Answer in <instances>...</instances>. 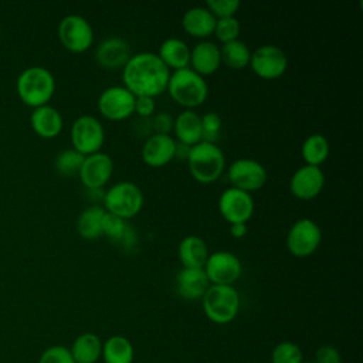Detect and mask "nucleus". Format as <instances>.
<instances>
[{
	"label": "nucleus",
	"mask_w": 363,
	"mask_h": 363,
	"mask_svg": "<svg viewBox=\"0 0 363 363\" xmlns=\"http://www.w3.org/2000/svg\"><path fill=\"white\" fill-rule=\"evenodd\" d=\"M170 69L163 64L156 52L140 51L132 54L123 65V85L135 95L155 98L166 91Z\"/></svg>",
	"instance_id": "nucleus-1"
},
{
	"label": "nucleus",
	"mask_w": 363,
	"mask_h": 363,
	"mask_svg": "<svg viewBox=\"0 0 363 363\" xmlns=\"http://www.w3.org/2000/svg\"><path fill=\"white\" fill-rule=\"evenodd\" d=\"M55 91V79L50 69L40 65L26 68L17 78L20 99L33 108L47 105Z\"/></svg>",
	"instance_id": "nucleus-2"
},
{
	"label": "nucleus",
	"mask_w": 363,
	"mask_h": 363,
	"mask_svg": "<svg viewBox=\"0 0 363 363\" xmlns=\"http://www.w3.org/2000/svg\"><path fill=\"white\" fill-rule=\"evenodd\" d=\"M166 89L170 96L182 106H186V109H193L194 106L201 105L208 95V86L204 77L190 67L172 71Z\"/></svg>",
	"instance_id": "nucleus-3"
},
{
	"label": "nucleus",
	"mask_w": 363,
	"mask_h": 363,
	"mask_svg": "<svg viewBox=\"0 0 363 363\" xmlns=\"http://www.w3.org/2000/svg\"><path fill=\"white\" fill-rule=\"evenodd\" d=\"M187 164L197 182L211 183L221 176L225 167V156L217 143L200 140L190 147Z\"/></svg>",
	"instance_id": "nucleus-4"
},
{
	"label": "nucleus",
	"mask_w": 363,
	"mask_h": 363,
	"mask_svg": "<svg viewBox=\"0 0 363 363\" xmlns=\"http://www.w3.org/2000/svg\"><path fill=\"white\" fill-rule=\"evenodd\" d=\"M201 302L206 316L217 325L230 323L240 311V295L233 285H210Z\"/></svg>",
	"instance_id": "nucleus-5"
},
{
	"label": "nucleus",
	"mask_w": 363,
	"mask_h": 363,
	"mask_svg": "<svg viewBox=\"0 0 363 363\" xmlns=\"http://www.w3.org/2000/svg\"><path fill=\"white\" fill-rule=\"evenodd\" d=\"M104 208L123 220L135 217L143 206V193L138 184L129 180L113 183L104 194Z\"/></svg>",
	"instance_id": "nucleus-6"
},
{
	"label": "nucleus",
	"mask_w": 363,
	"mask_h": 363,
	"mask_svg": "<svg viewBox=\"0 0 363 363\" xmlns=\"http://www.w3.org/2000/svg\"><path fill=\"white\" fill-rule=\"evenodd\" d=\"M72 147L84 156L99 152L105 142V129L94 115H79L71 125Z\"/></svg>",
	"instance_id": "nucleus-7"
},
{
	"label": "nucleus",
	"mask_w": 363,
	"mask_h": 363,
	"mask_svg": "<svg viewBox=\"0 0 363 363\" xmlns=\"http://www.w3.org/2000/svg\"><path fill=\"white\" fill-rule=\"evenodd\" d=\"M322 241L319 224L308 217L298 218L288 230L286 247L295 257H308L313 254Z\"/></svg>",
	"instance_id": "nucleus-8"
},
{
	"label": "nucleus",
	"mask_w": 363,
	"mask_h": 363,
	"mask_svg": "<svg viewBox=\"0 0 363 363\" xmlns=\"http://www.w3.org/2000/svg\"><path fill=\"white\" fill-rule=\"evenodd\" d=\"M58 38L67 50L82 52L92 45L94 30L85 17L79 14H68L58 24Z\"/></svg>",
	"instance_id": "nucleus-9"
},
{
	"label": "nucleus",
	"mask_w": 363,
	"mask_h": 363,
	"mask_svg": "<svg viewBox=\"0 0 363 363\" xmlns=\"http://www.w3.org/2000/svg\"><path fill=\"white\" fill-rule=\"evenodd\" d=\"M227 176L233 187L248 193L261 189L268 177L264 164L252 157L233 160L227 169Z\"/></svg>",
	"instance_id": "nucleus-10"
},
{
	"label": "nucleus",
	"mask_w": 363,
	"mask_h": 363,
	"mask_svg": "<svg viewBox=\"0 0 363 363\" xmlns=\"http://www.w3.org/2000/svg\"><path fill=\"white\" fill-rule=\"evenodd\" d=\"M136 96L125 85L105 88L96 101L98 111L111 121H122L135 112Z\"/></svg>",
	"instance_id": "nucleus-11"
},
{
	"label": "nucleus",
	"mask_w": 363,
	"mask_h": 363,
	"mask_svg": "<svg viewBox=\"0 0 363 363\" xmlns=\"http://www.w3.org/2000/svg\"><path fill=\"white\" fill-rule=\"evenodd\" d=\"M203 269L211 285H233L242 272V264L234 252L220 250L208 254Z\"/></svg>",
	"instance_id": "nucleus-12"
},
{
	"label": "nucleus",
	"mask_w": 363,
	"mask_h": 363,
	"mask_svg": "<svg viewBox=\"0 0 363 363\" xmlns=\"http://www.w3.org/2000/svg\"><path fill=\"white\" fill-rule=\"evenodd\" d=\"M248 65L258 77L274 79L286 71L288 57L281 47L274 44H264L251 51Z\"/></svg>",
	"instance_id": "nucleus-13"
},
{
	"label": "nucleus",
	"mask_w": 363,
	"mask_h": 363,
	"mask_svg": "<svg viewBox=\"0 0 363 363\" xmlns=\"http://www.w3.org/2000/svg\"><path fill=\"white\" fill-rule=\"evenodd\" d=\"M218 210L230 224L247 223L254 213V199L248 191L230 186L218 197Z\"/></svg>",
	"instance_id": "nucleus-14"
},
{
	"label": "nucleus",
	"mask_w": 363,
	"mask_h": 363,
	"mask_svg": "<svg viewBox=\"0 0 363 363\" xmlns=\"http://www.w3.org/2000/svg\"><path fill=\"white\" fill-rule=\"evenodd\" d=\"M113 173L112 157L99 150L84 157L82 166L79 169V179L85 189H99L104 187Z\"/></svg>",
	"instance_id": "nucleus-15"
},
{
	"label": "nucleus",
	"mask_w": 363,
	"mask_h": 363,
	"mask_svg": "<svg viewBox=\"0 0 363 363\" xmlns=\"http://www.w3.org/2000/svg\"><path fill=\"white\" fill-rule=\"evenodd\" d=\"M323 184L325 174L320 166L302 164L292 173L289 179L291 193L301 200H309L316 197L322 191Z\"/></svg>",
	"instance_id": "nucleus-16"
},
{
	"label": "nucleus",
	"mask_w": 363,
	"mask_h": 363,
	"mask_svg": "<svg viewBox=\"0 0 363 363\" xmlns=\"http://www.w3.org/2000/svg\"><path fill=\"white\" fill-rule=\"evenodd\" d=\"M176 139L166 133H152L143 142L140 156L142 160L153 167L167 164L174 159Z\"/></svg>",
	"instance_id": "nucleus-17"
},
{
	"label": "nucleus",
	"mask_w": 363,
	"mask_h": 363,
	"mask_svg": "<svg viewBox=\"0 0 363 363\" xmlns=\"http://www.w3.org/2000/svg\"><path fill=\"white\" fill-rule=\"evenodd\" d=\"M130 55L132 52L129 43L118 35L104 38L95 48L96 62L108 69L123 67Z\"/></svg>",
	"instance_id": "nucleus-18"
},
{
	"label": "nucleus",
	"mask_w": 363,
	"mask_h": 363,
	"mask_svg": "<svg viewBox=\"0 0 363 363\" xmlns=\"http://www.w3.org/2000/svg\"><path fill=\"white\" fill-rule=\"evenodd\" d=\"M221 64L220 47L210 40L199 41L193 48H190V62L189 67L200 75H210L218 69Z\"/></svg>",
	"instance_id": "nucleus-19"
},
{
	"label": "nucleus",
	"mask_w": 363,
	"mask_h": 363,
	"mask_svg": "<svg viewBox=\"0 0 363 363\" xmlns=\"http://www.w3.org/2000/svg\"><path fill=\"white\" fill-rule=\"evenodd\" d=\"M210 285L203 268L183 267L176 275V289L184 299H201Z\"/></svg>",
	"instance_id": "nucleus-20"
},
{
	"label": "nucleus",
	"mask_w": 363,
	"mask_h": 363,
	"mask_svg": "<svg viewBox=\"0 0 363 363\" xmlns=\"http://www.w3.org/2000/svg\"><path fill=\"white\" fill-rule=\"evenodd\" d=\"M216 16L206 6H193L182 17V26L186 33L194 37H208L214 33Z\"/></svg>",
	"instance_id": "nucleus-21"
},
{
	"label": "nucleus",
	"mask_w": 363,
	"mask_h": 363,
	"mask_svg": "<svg viewBox=\"0 0 363 363\" xmlns=\"http://www.w3.org/2000/svg\"><path fill=\"white\" fill-rule=\"evenodd\" d=\"M34 132L45 139L55 138L62 129V116L60 111L51 105H43L34 108L30 116Z\"/></svg>",
	"instance_id": "nucleus-22"
},
{
	"label": "nucleus",
	"mask_w": 363,
	"mask_h": 363,
	"mask_svg": "<svg viewBox=\"0 0 363 363\" xmlns=\"http://www.w3.org/2000/svg\"><path fill=\"white\" fill-rule=\"evenodd\" d=\"M208 247L206 241L194 234L182 238L177 247V255L186 268H203L208 258Z\"/></svg>",
	"instance_id": "nucleus-23"
},
{
	"label": "nucleus",
	"mask_w": 363,
	"mask_h": 363,
	"mask_svg": "<svg viewBox=\"0 0 363 363\" xmlns=\"http://www.w3.org/2000/svg\"><path fill=\"white\" fill-rule=\"evenodd\" d=\"M157 57L170 69H180L189 67L190 62V47L179 37H167L159 45Z\"/></svg>",
	"instance_id": "nucleus-24"
},
{
	"label": "nucleus",
	"mask_w": 363,
	"mask_h": 363,
	"mask_svg": "<svg viewBox=\"0 0 363 363\" xmlns=\"http://www.w3.org/2000/svg\"><path fill=\"white\" fill-rule=\"evenodd\" d=\"M173 130L177 142L189 146L196 145L201 140V119L200 115L193 109L182 111L173 121Z\"/></svg>",
	"instance_id": "nucleus-25"
},
{
	"label": "nucleus",
	"mask_w": 363,
	"mask_h": 363,
	"mask_svg": "<svg viewBox=\"0 0 363 363\" xmlns=\"http://www.w3.org/2000/svg\"><path fill=\"white\" fill-rule=\"evenodd\" d=\"M69 352L75 363H96L102 354V340L92 332H84L75 337Z\"/></svg>",
	"instance_id": "nucleus-26"
},
{
	"label": "nucleus",
	"mask_w": 363,
	"mask_h": 363,
	"mask_svg": "<svg viewBox=\"0 0 363 363\" xmlns=\"http://www.w3.org/2000/svg\"><path fill=\"white\" fill-rule=\"evenodd\" d=\"M101 357L105 363H133L135 349L128 337L113 335L102 343Z\"/></svg>",
	"instance_id": "nucleus-27"
},
{
	"label": "nucleus",
	"mask_w": 363,
	"mask_h": 363,
	"mask_svg": "<svg viewBox=\"0 0 363 363\" xmlns=\"http://www.w3.org/2000/svg\"><path fill=\"white\" fill-rule=\"evenodd\" d=\"M105 208L98 204L84 208L77 218V231L85 240H96L102 235V218Z\"/></svg>",
	"instance_id": "nucleus-28"
},
{
	"label": "nucleus",
	"mask_w": 363,
	"mask_h": 363,
	"mask_svg": "<svg viewBox=\"0 0 363 363\" xmlns=\"http://www.w3.org/2000/svg\"><path fill=\"white\" fill-rule=\"evenodd\" d=\"M102 235L108 237L113 242H119L122 245H129L135 242V233L128 224L126 220L108 213L105 210V216L102 218Z\"/></svg>",
	"instance_id": "nucleus-29"
},
{
	"label": "nucleus",
	"mask_w": 363,
	"mask_h": 363,
	"mask_svg": "<svg viewBox=\"0 0 363 363\" xmlns=\"http://www.w3.org/2000/svg\"><path fill=\"white\" fill-rule=\"evenodd\" d=\"M330 145L322 133H312L305 138L301 146V155L305 164L320 166L329 156Z\"/></svg>",
	"instance_id": "nucleus-30"
},
{
	"label": "nucleus",
	"mask_w": 363,
	"mask_h": 363,
	"mask_svg": "<svg viewBox=\"0 0 363 363\" xmlns=\"http://www.w3.org/2000/svg\"><path fill=\"white\" fill-rule=\"evenodd\" d=\"M220 57L221 62H224L228 68L242 69L250 64L251 50L242 40L237 38L221 44Z\"/></svg>",
	"instance_id": "nucleus-31"
},
{
	"label": "nucleus",
	"mask_w": 363,
	"mask_h": 363,
	"mask_svg": "<svg viewBox=\"0 0 363 363\" xmlns=\"http://www.w3.org/2000/svg\"><path fill=\"white\" fill-rule=\"evenodd\" d=\"M84 155L79 153L78 150H75L74 147L69 149H64L61 150L54 160V166L55 170L61 174V176H74L79 173V169L82 166L84 162Z\"/></svg>",
	"instance_id": "nucleus-32"
},
{
	"label": "nucleus",
	"mask_w": 363,
	"mask_h": 363,
	"mask_svg": "<svg viewBox=\"0 0 363 363\" xmlns=\"http://www.w3.org/2000/svg\"><path fill=\"white\" fill-rule=\"evenodd\" d=\"M302 360L303 354L301 347L291 340L277 343L271 353L272 363H301Z\"/></svg>",
	"instance_id": "nucleus-33"
},
{
	"label": "nucleus",
	"mask_w": 363,
	"mask_h": 363,
	"mask_svg": "<svg viewBox=\"0 0 363 363\" xmlns=\"http://www.w3.org/2000/svg\"><path fill=\"white\" fill-rule=\"evenodd\" d=\"M240 30H241L240 20L235 16H228V17L217 18L214 34L221 43H228L238 38Z\"/></svg>",
	"instance_id": "nucleus-34"
},
{
	"label": "nucleus",
	"mask_w": 363,
	"mask_h": 363,
	"mask_svg": "<svg viewBox=\"0 0 363 363\" xmlns=\"http://www.w3.org/2000/svg\"><path fill=\"white\" fill-rule=\"evenodd\" d=\"M200 119H201V140L216 143L221 133V126H223L221 116L214 111H208L203 116H200Z\"/></svg>",
	"instance_id": "nucleus-35"
},
{
	"label": "nucleus",
	"mask_w": 363,
	"mask_h": 363,
	"mask_svg": "<svg viewBox=\"0 0 363 363\" xmlns=\"http://www.w3.org/2000/svg\"><path fill=\"white\" fill-rule=\"evenodd\" d=\"M38 363H75L69 347L62 345H54L47 347L38 357Z\"/></svg>",
	"instance_id": "nucleus-36"
},
{
	"label": "nucleus",
	"mask_w": 363,
	"mask_h": 363,
	"mask_svg": "<svg viewBox=\"0 0 363 363\" xmlns=\"http://www.w3.org/2000/svg\"><path fill=\"white\" fill-rule=\"evenodd\" d=\"M238 0H207L206 7L216 16V18L220 17H228L235 16L237 10L240 9Z\"/></svg>",
	"instance_id": "nucleus-37"
},
{
	"label": "nucleus",
	"mask_w": 363,
	"mask_h": 363,
	"mask_svg": "<svg viewBox=\"0 0 363 363\" xmlns=\"http://www.w3.org/2000/svg\"><path fill=\"white\" fill-rule=\"evenodd\" d=\"M173 116L166 112H156L150 116V128L153 133H166L170 135V130L173 129Z\"/></svg>",
	"instance_id": "nucleus-38"
},
{
	"label": "nucleus",
	"mask_w": 363,
	"mask_h": 363,
	"mask_svg": "<svg viewBox=\"0 0 363 363\" xmlns=\"http://www.w3.org/2000/svg\"><path fill=\"white\" fill-rule=\"evenodd\" d=\"M313 363H342L340 352L332 345H322L315 352Z\"/></svg>",
	"instance_id": "nucleus-39"
},
{
	"label": "nucleus",
	"mask_w": 363,
	"mask_h": 363,
	"mask_svg": "<svg viewBox=\"0 0 363 363\" xmlns=\"http://www.w3.org/2000/svg\"><path fill=\"white\" fill-rule=\"evenodd\" d=\"M156 111V104L155 98L146 96V95H139L136 96L135 101V112L138 113L139 118H150Z\"/></svg>",
	"instance_id": "nucleus-40"
},
{
	"label": "nucleus",
	"mask_w": 363,
	"mask_h": 363,
	"mask_svg": "<svg viewBox=\"0 0 363 363\" xmlns=\"http://www.w3.org/2000/svg\"><path fill=\"white\" fill-rule=\"evenodd\" d=\"M247 233H248L247 223H234V224H230V234H231L234 238H242Z\"/></svg>",
	"instance_id": "nucleus-41"
},
{
	"label": "nucleus",
	"mask_w": 363,
	"mask_h": 363,
	"mask_svg": "<svg viewBox=\"0 0 363 363\" xmlns=\"http://www.w3.org/2000/svg\"><path fill=\"white\" fill-rule=\"evenodd\" d=\"M190 147H191V146H189V145H186V143H182V142H177V140H176L174 157L187 160V156H189V153H190Z\"/></svg>",
	"instance_id": "nucleus-42"
},
{
	"label": "nucleus",
	"mask_w": 363,
	"mask_h": 363,
	"mask_svg": "<svg viewBox=\"0 0 363 363\" xmlns=\"http://www.w3.org/2000/svg\"><path fill=\"white\" fill-rule=\"evenodd\" d=\"M301 363H313V360H302Z\"/></svg>",
	"instance_id": "nucleus-43"
},
{
	"label": "nucleus",
	"mask_w": 363,
	"mask_h": 363,
	"mask_svg": "<svg viewBox=\"0 0 363 363\" xmlns=\"http://www.w3.org/2000/svg\"><path fill=\"white\" fill-rule=\"evenodd\" d=\"M0 34H1V27H0Z\"/></svg>",
	"instance_id": "nucleus-44"
}]
</instances>
